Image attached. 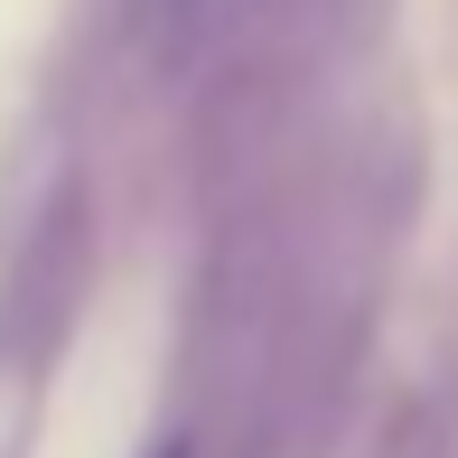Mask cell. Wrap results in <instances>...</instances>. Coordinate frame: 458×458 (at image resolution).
I'll return each mask as SVG.
<instances>
[{"label": "cell", "instance_id": "1", "mask_svg": "<svg viewBox=\"0 0 458 458\" xmlns=\"http://www.w3.org/2000/svg\"><path fill=\"white\" fill-rule=\"evenodd\" d=\"M234 10H243V0H140V38H150V56L169 75H197L206 56L225 47Z\"/></svg>", "mask_w": 458, "mask_h": 458}]
</instances>
